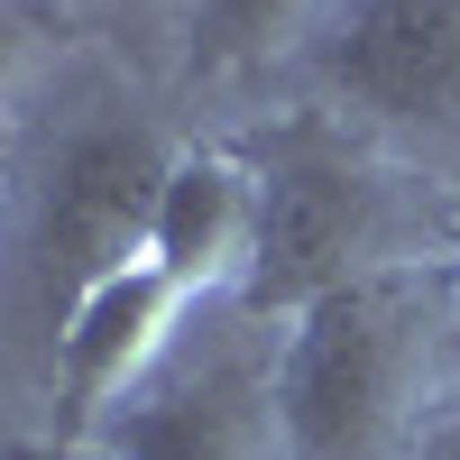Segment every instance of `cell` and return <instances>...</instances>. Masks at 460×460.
<instances>
[{"label":"cell","instance_id":"cell-5","mask_svg":"<svg viewBox=\"0 0 460 460\" xmlns=\"http://www.w3.org/2000/svg\"><path fill=\"white\" fill-rule=\"evenodd\" d=\"M184 304H194V286H175L157 258L102 277L84 304H74L56 323V433L102 442V424L138 396V377L166 359Z\"/></svg>","mask_w":460,"mask_h":460},{"label":"cell","instance_id":"cell-9","mask_svg":"<svg viewBox=\"0 0 460 460\" xmlns=\"http://www.w3.org/2000/svg\"><path fill=\"white\" fill-rule=\"evenodd\" d=\"M56 37H65V10H47V0H0V93L28 84Z\"/></svg>","mask_w":460,"mask_h":460},{"label":"cell","instance_id":"cell-7","mask_svg":"<svg viewBox=\"0 0 460 460\" xmlns=\"http://www.w3.org/2000/svg\"><path fill=\"white\" fill-rule=\"evenodd\" d=\"M258 221H267V184L249 157L230 147H175L166 194H157V230H147V258L166 267L175 286H249L258 267Z\"/></svg>","mask_w":460,"mask_h":460},{"label":"cell","instance_id":"cell-10","mask_svg":"<svg viewBox=\"0 0 460 460\" xmlns=\"http://www.w3.org/2000/svg\"><path fill=\"white\" fill-rule=\"evenodd\" d=\"M0 460H120L111 442H74V433H47V442H10Z\"/></svg>","mask_w":460,"mask_h":460},{"label":"cell","instance_id":"cell-4","mask_svg":"<svg viewBox=\"0 0 460 460\" xmlns=\"http://www.w3.org/2000/svg\"><path fill=\"white\" fill-rule=\"evenodd\" d=\"M323 84L377 129H460V0H350L323 28Z\"/></svg>","mask_w":460,"mask_h":460},{"label":"cell","instance_id":"cell-6","mask_svg":"<svg viewBox=\"0 0 460 460\" xmlns=\"http://www.w3.org/2000/svg\"><path fill=\"white\" fill-rule=\"evenodd\" d=\"M102 442L120 460H286V414H277V368L221 359L184 387L129 396L102 424Z\"/></svg>","mask_w":460,"mask_h":460},{"label":"cell","instance_id":"cell-1","mask_svg":"<svg viewBox=\"0 0 460 460\" xmlns=\"http://www.w3.org/2000/svg\"><path fill=\"white\" fill-rule=\"evenodd\" d=\"M442 332H451V267L424 258L304 304L277 350L286 460H405L424 442Z\"/></svg>","mask_w":460,"mask_h":460},{"label":"cell","instance_id":"cell-2","mask_svg":"<svg viewBox=\"0 0 460 460\" xmlns=\"http://www.w3.org/2000/svg\"><path fill=\"white\" fill-rule=\"evenodd\" d=\"M267 184V221H258V267H249V314L295 323L304 304H323L341 286L405 267L396 249V184L377 157L341 147L323 129H295L277 157L258 166Z\"/></svg>","mask_w":460,"mask_h":460},{"label":"cell","instance_id":"cell-12","mask_svg":"<svg viewBox=\"0 0 460 460\" xmlns=\"http://www.w3.org/2000/svg\"><path fill=\"white\" fill-rule=\"evenodd\" d=\"M0 203H10V111H0Z\"/></svg>","mask_w":460,"mask_h":460},{"label":"cell","instance_id":"cell-11","mask_svg":"<svg viewBox=\"0 0 460 460\" xmlns=\"http://www.w3.org/2000/svg\"><path fill=\"white\" fill-rule=\"evenodd\" d=\"M405 460H460V414H451V424H433V433H424V442H414Z\"/></svg>","mask_w":460,"mask_h":460},{"label":"cell","instance_id":"cell-3","mask_svg":"<svg viewBox=\"0 0 460 460\" xmlns=\"http://www.w3.org/2000/svg\"><path fill=\"white\" fill-rule=\"evenodd\" d=\"M175 147L157 120H93L56 147L47 194H37V230H28V286L37 314L65 323L102 277L147 258V230H157V194H166Z\"/></svg>","mask_w":460,"mask_h":460},{"label":"cell","instance_id":"cell-8","mask_svg":"<svg viewBox=\"0 0 460 460\" xmlns=\"http://www.w3.org/2000/svg\"><path fill=\"white\" fill-rule=\"evenodd\" d=\"M323 0H194V74L230 84V74H258L295 56L314 37Z\"/></svg>","mask_w":460,"mask_h":460}]
</instances>
